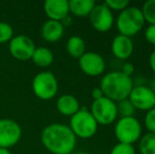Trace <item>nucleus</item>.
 <instances>
[{
  "instance_id": "nucleus-1",
  "label": "nucleus",
  "mask_w": 155,
  "mask_h": 154,
  "mask_svg": "<svg viewBox=\"0 0 155 154\" xmlns=\"http://www.w3.org/2000/svg\"><path fill=\"white\" fill-rule=\"evenodd\" d=\"M41 144L52 154H71L75 150L77 138L69 126L64 123H50L42 130Z\"/></svg>"
},
{
  "instance_id": "nucleus-2",
  "label": "nucleus",
  "mask_w": 155,
  "mask_h": 154,
  "mask_svg": "<svg viewBox=\"0 0 155 154\" xmlns=\"http://www.w3.org/2000/svg\"><path fill=\"white\" fill-rule=\"evenodd\" d=\"M133 87L132 77L126 76L120 71H113L101 78L99 88L104 97L118 103L128 98Z\"/></svg>"
},
{
  "instance_id": "nucleus-3",
  "label": "nucleus",
  "mask_w": 155,
  "mask_h": 154,
  "mask_svg": "<svg viewBox=\"0 0 155 154\" xmlns=\"http://www.w3.org/2000/svg\"><path fill=\"white\" fill-rule=\"evenodd\" d=\"M145 23L141 10L137 6H128L119 12L116 18V28L119 34L130 38L138 34Z\"/></svg>"
},
{
  "instance_id": "nucleus-4",
  "label": "nucleus",
  "mask_w": 155,
  "mask_h": 154,
  "mask_svg": "<svg viewBox=\"0 0 155 154\" xmlns=\"http://www.w3.org/2000/svg\"><path fill=\"white\" fill-rule=\"evenodd\" d=\"M70 129L76 138L88 139L97 133L98 123L94 119L90 110L80 108V110L70 118Z\"/></svg>"
},
{
  "instance_id": "nucleus-5",
  "label": "nucleus",
  "mask_w": 155,
  "mask_h": 154,
  "mask_svg": "<svg viewBox=\"0 0 155 154\" xmlns=\"http://www.w3.org/2000/svg\"><path fill=\"white\" fill-rule=\"evenodd\" d=\"M143 133V128L137 118L134 116L120 117L114 127V134L118 143L133 145L138 142Z\"/></svg>"
},
{
  "instance_id": "nucleus-6",
  "label": "nucleus",
  "mask_w": 155,
  "mask_h": 154,
  "mask_svg": "<svg viewBox=\"0 0 155 154\" xmlns=\"http://www.w3.org/2000/svg\"><path fill=\"white\" fill-rule=\"evenodd\" d=\"M32 90L35 96L41 100H50L58 92V80L51 71H42L32 80Z\"/></svg>"
},
{
  "instance_id": "nucleus-7",
  "label": "nucleus",
  "mask_w": 155,
  "mask_h": 154,
  "mask_svg": "<svg viewBox=\"0 0 155 154\" xmlns=\"http://www.w3.org/2000/svg\"><path fill=\"white\" fill-rule=\"evenodd\" d=\"M90 112L96 123L98 125L104 126L113 123L118 116L116 103L104 96L99 99L93 100Z\"/></svg>"
},
{
  "instance_id": "nucleus-8",
  "label": "nucleus",
  "mask_w": 155,
  "mask_h": 154,
  "mask_svg": "<svg viewBox=\"0 0 155 154\" xmlns=\"http://www.w3.org/2000/svg\"><path fill=\"white\" fill-rule=\"evenodd\" d=\"M22 136V129L16 120L0 118V148L10 149L16 146Z\"/></svg>"
},
{
  "instance_id": "nucleus-9",
  "label": "nucleus",
  "mask_w": 155,
  "mask_h": 154,
  "mask_svg": "<svg viewBox=\"0 0 155 154\" xmlns=\"http://www.w3.org/2000/svg\"><path fill=\"white\" fill-rule=\"evenodd\" d=\"M89 19L93 29L100 33L110 31L115 21L113 12L104 3L96 4L89 15Z\"/></svg>"
},
{
  "instance_id": "nucleus-10",
  "label": "nucleus",
  "mask_w": 155,
  "mask_h": 154,
  "mask_svg": "<svg viewBox=\"0 0 155 154\" xmlns=\"http://www.w3.org/2000/svg\"><path fill=\"white\" fill-rule=\"evenodd\" d=\"M35 43L29 36L25 35H16L14 36L8 42V51L10 54L17 60L27 61L31 60L32 55L34 53Z\"/></svg>"
},
{
  "instance_id": "nucleus-11",
  "label": "nucleus",
  "mask_w": 155,
  "mask_h": 154,
  "mask_svg": "<svg viewBox=\"0 0 155 154\" xmlns=\"http://www.w3.org/2000/svg\"><path fill=\"white\" fill-rule=\"evenodd\" d=\"M128 99L131 101L135 110L149 111L155 107V94L147 86L133 87Z\"/></svg>"
},
{
  "instance_id": "nucleus-12",
  "label": "nucleus",
  "mask_w": 155,
  "mask_h": 154,
  "mask_svg": "<svg viewBox=\"0 0 155 154\" xmlns=\"http://www.w3.org/2000/svg\"><path fill=\"white\" fill-rule=\"evenodd\" d=\"M78 64L80 70L91 77L99 76L106 70L104 58L95 52H86L78 59Z\"/></svg>"
},
{
  "instance_id": "nucleus-13",
  "label": "nucleus",
  "mask_w": 155,
  "mask_h": 154,
  "mask_svg": "<svg viewBox=\"0 0 155 154\" xmlns=\"http://www.w3.org/2000/svg\"><path fill=\"white\" fill-rule=\"evenodd\" d=\"M43 10L49 20L61 21L70 15L68 0H47L43 3Z\"/></svg>"
},
{
  "instance_id": "nucleus-14",
  "label": "nucleus",
  "mask_w": 155,
  "mask_h": 154,
  "mask_svg": "<svg viewBox=\"0 0 155 154\" xmlns=\"http://www.w3.org/2000/svg\"><path fill=\"white\" fill-rule=\"evenodd\" d=\"M111 51L112 54L120 60H126L131 57L134 51V44L130 37L124 35H116L111 43Z\"/></svg>"
},
{
  "instance_id": "nucleus-15",
  "label": "nucleus",
  "mask_w": 155,
  "mask_h": 154,
  "mask_svg": "<svg viewBox=\"0 0 155 154\" xmlns=\"http://www.w3.org/2000/svg\"><path fill=\"white\" fill-rule=\"evenodd\" d=\"M41 37L48 42H57L64 34V27L60 21L47 20L41 27Z\"/></svg>"
},
{
  "instance_id": "nucleus-16",
  "label": "nucleus",
  "mask_w": 155,
  "mask_h": 154,
  "mask_svg": "<svg viewBox=\"0 0 155 154\" xmlns=\"http://www.w3.org/2000/svg\"><path fill=\"white\" fill-rule=\"evenodd\" d=\"M56 109L62 115L71 117L79 111L80 105L74 95L63 94L56 101Z\"/></svg>"
},
{
  "instance_id": "nucleus-17",
  "label": "nucleus",
  "mask_w": 155,
  "mask_h": 154,
  "mask_svg": "<svg viewBox=\"0 0 155 154\" xmlns=\"http://www.w3.org/2000/svg\"><path fill=\"white\" fill-rule=\"evenodd\" d=\"M96 3L93 0H70V14L75 17H79V18L89 17Z\"/></svg>"
},
{
  "instance_id": "nucleus-18",
  "label": "nucleus",
  "mask_w": 155,
  "mask_h": 154,
  "mask_svg": "<svg viewBox=\"0 0 155 154\" xmlns=\"http://www.w3.org/2000/svg\"><path fill=\"white\" fill-rule=\"evenodd\" d=\"M31 60L40 68H47L54 61V54L49 48L38 47L35 49Z\"/></svg>"
},
{
  "instance_id": "nucleus-19",
  "label": "nucleus",
  "mask_w": 155,
  "mask_h": 154,
  "mask_svg": "<svg viewBox=\"0 0 155 154\" xmlns=\"http://www.w3.org/2000/svg\"><path fill=\"white\" fill-rule=\"evenodd\" d=\"M65 50L71 57L79 59L86 53V42L80 36H72L68 39Z\"/></svg>"
},
{
  "instance_id": "nucleus-20",
  "label": "nucleus",
  "mask_w": 155,
  "mask_h": 154,
  "mask_svg": "<svg viewBox=\"0 0 155 154\" xmlns=\"http://www.w3.org/2000/svg\"><path fill=\"white\" fill-rule=\"evenodd\" d=\"M138 147L140 154H155V133L148 132L141 136Z\"/></svg>"
},
{
  "instance_id": "nucleus-21",
  "label": "nucleus",
  "mask_w": 155,
  "mask_h": 154,
  "mask_svg": "<svg viewBox=\"0 0 155 154\" xmlns=\"http://www.w3.org/2000/svg\"><path fill=\"white\" fill-rule=\"evenodd\" d=\"M140 10L145 22H148L149 25H155V0H149L145 2Z\"/></svg>"
},
{
  "instance_id": "nucleus-22",
  "label": "nucleus",
  "mask_w": 155,
  "mask_h": 154,
  "mask_svg": "<svg viewBox=\"0 0 155 154\" xmlns=\"http://www.w3.org/2000/svg\"><path fill=\"white\" fill-rule=\"evenodd\" d=\"M116 106H117V113L121 117L134 116L135 108L133 107V105L131 103V101L128 98L116 103Z\"/></svg>"
},
{
  "instance_id": "nucleus-23",
  "label": "nucleus",
  "mask_w": 155,
  "mask_h": 154,
  "mask_svg": "<svg viewBox=\"0 0 155 154\" xmlns=\"http://www.w3.org/2000/svg\"><path fill=\"white\" fill-rule=\"evenodd\" d=\"M14 37V30L12 25L4 21H0V43L10 42Z\"/></svg>"
},
{
  "instance_id": "nucleus-24",
  "label": "nucleus",
  "mask_w": 155,
  "mask_h": 154,
  "mask_svg": "<svg viewBox=\"0 0 155 154\" xmlns=\"http://www.w3.org/2000/svg\"><path fill=\"white\" fill-rule=\"evenodd\" d=\"M111 11H116V12H121L124 8L130 6V1L128 0H107L104 2Z\"/></svg>"
},
{
  "instance_id": "nucleus-25",
  "label": "nucleus",
  "mask_w": 155,
  "mask_h": 154,
  "mask_svg": "<svg viewBox=\"0 0 155 154\" xmlns=\"http://www.w3.org/2000/svg\"><path fill=\"white\" fill-rule=\"evenodd\" d=\"M110 154H136V151H135V148L133 145L118 143L112 148Z\"/></svg>"
},
{
  "instance_id": "nucleus-26",
  "label": "nucleus",
  "mask_w": 155,
  "mask_h": 154,
  "mask_svg": "<svg viewBox=\"0 0 155 154\" xmlns=\"http://www.w3.org/2000/svg\"><path fill=\"white\" fill-rule=\"evenodd\" d=\"M145 127L150 133H155V108L149 110L145 116Z\"/></svg>"
},
{
  "instance_id": "nucleus-27",
  "label": "nucleus",
  "mask_w": 155,
  "mask_h": 154,
  "mask_svg": "<svg viewBox=\"0 0 155 154\" xmlns=\"http://www.w3.org/2000/svg\"><path fill=\"white\" fill-rule=\"evenodd\" d=\"M145 38L149 43L155 45V25H149L145 31Z\"/></svg>"
},
{
  "instance_id": "nucleus-28",
  "label": "nucleus",
  "mask_w": 155,
  "mask_h": 154,
  "mask_svg": "<svg viewBox=\"0 0 155 154\" xmlns=\"http://www.w3.org/2000/svg\"><path fill=\"white\" fill-rule=\"evenodd\" d=\"M120 72L126 75V76L131 77L133 75V73H134V66L131 62H124L123 67H121Z\"/></svg>"
},
{
  "instance_id": "nucleus-29",
  "label": "nucleus",
  "mask_w": 155,
  "mask_h": 154,
  "mask_svg": "<svg viewBox=\"0 0 155 154\" xmlns=\"http://www.w3.org/2000/svg\"><path fill=\"white\" fill-rule=\"evenodd\" d=\"M92 97L94 100H96V99H99L101 98V97H104V93H102V91L100 90V88H95L92 90Z\"/></svg>"
},
{
  "instance_id": "nucleus-30",
  "label": "nucleus",
  "mask_w": 155,
  "mask_h": 154,
  "mask_svg": "<svg viewBox=\"0 0 155 154\" xmlns=\"http://www.w3.org/2000/svg\"><path fill=\"white\" fill-rule=\"evenodd\" d=\"M149 66L151 68V70L153 71V73L155 74V50L150 54V57H149Z\"/></svg>"
},
{
  "instance_id": "nucleus-31",
  "label": "nucleus",
  "mask_w": 155,
  "mask_h": 154,
  "mask_svg": "<svg viewBox=\"0 0 155 154\" xmlns=\"http://www.w3.org/2000/svg\"><path fill=\"white\" fill-rule=\"evenodd\" d=\"M60 22H61V25H63V27H70V25H72V17L70 16H67L65 17V18H63L61 21H60Z\"/></svg>"
},
{
  "instance_id": "nucleus-32",
  "label": "nucleus",
  "mask_w": 155,
  "mask_h": 154,
  "mask_svg": "<svg viewBox=\"0 0 155 154\" xmlns=\"http://www.w3.org/2000/svg\"><path fill=\"white\" fill-rule=\"evenodd\" d=\"M149 88H150V90L152 91V92L155 94V76L152 78V80H151V82H150V86H149Z\"/></svg>"
},
{
  "instance_id": "nucleus-33",
  "label": "nucleus",
  "mask_w": 155,
  "mask_h": 154,
  "mask_svg": "<svg viewBox=\"0 0 155 154\" xmlns=\"http://www.w3.org/2000/svg\"><path fill=\"white\" fill-rule=\"evenodd\" d=\"M0 154H12V153L10 152V150H8V149L0 148Z\"/></svg>"
},
{
  "instance_id": "nucleus-34",
  "label": "nucleus",
  "mask_w": 155,
  "mask_h": 154,
  "mask_svg": "<svg viewBox=\"0 0 155 154\" xmlns=\"http://www.w3.org/2000/svg\"><path fill=\"white\" fill-rule=\"evenodd\" d=\"M75 154H90V153H87V152H77Z\"/></svg>"
},
{
  "instance_id": "nucleus-35",
  "label": "nucleus",
  "mask_w": 155,
  "mask_h": 154,
  "mask_svg": "<svg viewBox=\"0 0 155 154\" xmlns=\"http://www.w3.org/2000/svg\"><path fill=\"white\" fill-rule=\"evenodd\" d=\"M154 108H155V107H154Z\"/></svg>"
}]
</instances>
